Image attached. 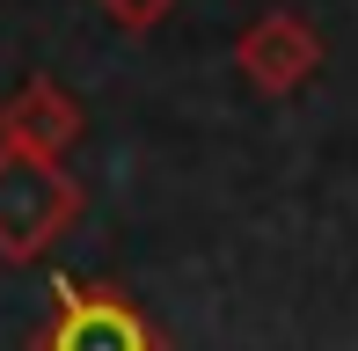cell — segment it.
Listing matches in <instances>:
<instances>
[{
    "label": "cell",
    "mask_w": 358,
    "mask_h": 351,
    "mask_svg": "<svg viewBox=\"0 0 358 351\" xmlns=\"http://www.w3.org/2000/svg\"><path fill=\"white\" fill-rule=\"evenodd\" d=\"M80 124H88L80 95L59 88L52 73H29V81L0 103V147L29 154V162H66V147L80 139Z\"/></svg>",
    "instance_id": "cell-3"
},
{
    "label": "cell",
    "mask_w": 358,
    "mask_h": 351,
    "mask_svg": "<svg viewBox=\"0 0 358 351\" xmlns=\"http://www.w3.org/2000/svg\"><path fill=\"white\" fill-rule=\"evenodd\" d=\"M234 66H241V81H249V88L292 95V88L315 81L322 37H315V22H300V15H285V8H278V15H256V22L234 37Z\"/></svg>",
    "instance_id": "cell-4"
},
{
    "label": "cell",
    "mask_w": 358,
    "mask_h": 351,
    "mask_svg": "<svg viewBox=\"0 0 358 351\" xmlns=\"http://www.w3.org/2000/svg\"><path fill=\"white\" fill-rule=\"evenodd\" d=\"M80 220V183L66 162H29L0 147V264H37Z\"/></svg>",
    "instance_id": "cell-1"
},
{
    "label": "cell",
    "mask_w": 358,
    "mask_h": 351,
    "mask_svg": "<svg viewBox=\"0 0 358 351\" xmlns=\"http://www.w3.org/2000/svg\"><path fill=\"white\" fill-rule=\"evenodd\" d=\"M37 351H161V337L146 329V315L132 300L103 293V285H66Z\"/></svg>",
    "instance_id": "cell-2"
},
{
    "label": "cell",
    "mask_w": 358,
    "mask_h": 351,
    "mask_svg": "<svg viewBox=\"0 0 358 351\" xmlns=\"http://www.w3.org/2000/svg\"><path fill=\"white\" fill-rule=\"evenodd\" d=\"M95 8H103L117 29H132V37H139V29H161V22H169L176 0H95Z\"/></svg>",
    "instance_id": "cell-5"
}]
</instances>
